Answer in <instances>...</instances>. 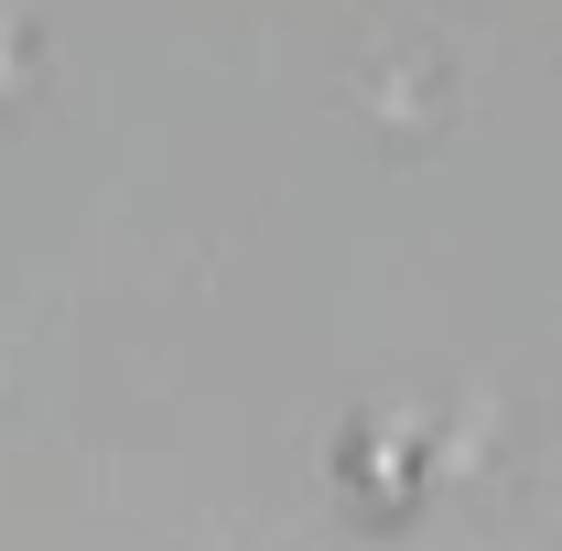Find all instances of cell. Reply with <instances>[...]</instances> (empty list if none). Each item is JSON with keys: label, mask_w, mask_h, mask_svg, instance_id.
I'll use <instances>...</instances> for the list:
<instances>
[{"label": "cell", "mask_w": 562, "mask_h": 551, "mask_svg": "<svg viewBox=\"0 0 562 551\" xmlns=\"http://www.w3.org/2000/svg\"><path fill=\"white\" fill-rule=\"evenodd\" d=\"M336 486H347L368 519H412V497H422V432H412V421H357L347 443H336Z\"/></svg>", "instance_id": "6da1fadb"}, {"label": "cell", "mask_w": 562, "mask_h": 551, "mask_svg": "<svg viewBox=\"0 0 562 551\" xmlns=\"http://www.w3.org/2000/svg\"><path fill=\"white\" fill-rule=\"evenodd\" d=\"M11 87H33V44H22V33L0 22V98H11Z\"/></svg>", "instance_id": "7a4b0ae2"}]
</instances>
